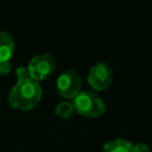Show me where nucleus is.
Returning <instances> with one entry per match:
<instances>
[{
	"mask_svg": "<svg viewBox=\"0 0 152 152\" xmlns=\"http://www.w3.org/2000/svg\"><path fill=\"white\" fill-rule=\"evenodd\" d=\"M17 82L8 94V103L18 110H30L34 108L42 100L43 90L39 82L28 75L27 68H18L15 70Z\"/></svg>",
	"mask_w": 152,
	"mask_h": 152,
	"instance_id": "1",
	"label": "nucleus"
},
{
	"mask_svg": "<svg viewBox=\"0 0 152 152\" xmlns=\"http://www.w3.org/2000/svg\"><path fill=\"white\" fill-rule=\"evenodd\" d=\"M72 104L75 110L83 116L97 118L102 115L106 110V104L103 100L93 91H80L74 99Z\"/></svg>",
	"mask_w": 152,
	"mask_h": 152,
	"instance_id": "2",
	"label": "nucleus"
},
{
	"mask_svg": "<svg viewBox=\"0 0 152 152\" xmlns=\"http://www.w3.org/2000/svg\"><path fill=\"white\" fill-rule=\"evenodd\" d=\"M59 95L64 99H74L81 89V77L72 70L62 72L56 82Z\"/></svg>",
	"mask_w": 152,
	"mask_h": 152,
	"instance_id": "5",
	"label": "nucleus"
},
{
	"mask_svg": "<svg viewBox=\"0 0 152 152\" xmlns=\"http://www.w3.org/2000/svg\"><path fill=\"white\" fill-rule=\"evenodd\" d=\"M11 69H12V64H11L10 61H7V62H1V63H0V74L6 75V74H8V72L11 71Z\"/></svg>",
	"mask_w": 152,
	"mask_h": 152,
	"instance_id": "10",
	"label": "nucleus"
},
{
	"mask_svg": "<svg viewBox=\"0 0 152 152\" xmlns=\"http://www.w3.org/2000/svg\"><path fill=\"white\" fill-rule=\"evenodd\" d=\"M75 108H74V104L69 101H62L59 102L56 108H55V113L58 118L61 119H68L71 116V114L74 113Z\"/></svg>",
	"mask_w": 152,
	"mask_h": 152,
	"instance_id": "8",
	"label": "nucleus"
},
{
	"mask_svg": "<svg viewBox=\"0 0 152 152\" xmlns=\"http://www.w3.org/2000/svg\"><path fill=\"white\" fill-rule=\"evenodd\" d=\"M132 152H150V147L144 142H137L132 145Z\"/></svg>",
	"mask_w": 152,
	"mask_h": 152,
	"instance_id": "9",
	"label": "nucleus"
},
{
	"mask_svg": "<svg viewBox=\"0 0 152 152\" xmlns=\"http://www.w3.org/2000/svg\"><path fill=\"white\" fill-rule=\"evenodd\" d=\"M112 80H113V70L104 62H99L94 64L89 70L88 83L93 89L97 91L107 89L110 86Z\"/></svg>",
	"mask_w": 152,
	"mask_h": 152,
	"instance_id": "4",
	"label": "nucleus"
},
{
	"mask_svg": "<svg viewBox=\"0 0 152 152\" xmlns=\"http://www.w3.org/2000/svg\"><path fill=\"white\" fill-rule=\"evenodd\" d=\"M55 69H56L55 58L48 53L33 57L27 66L28 75L38 82L48 78L55 71Z\"/></svg>",
	"mask_w": 152,
	"mask_h": 152,
	"instance_id": "3",
	"label": "nucleus"
},
{
	"mask_svg": "<svg viewBox=\"0 0 152 152\" xmlns=\"http://www.w3.org/2000/svg\"><path fill=\"white\" fill-rule=\"evenodd\" d=\"M14 52V40L8 32H0V63L11 61Z\"/></svg>",
	"mask_w": 152,
	"mask_h": 152,
	"instance_id": "6",
	"label": "nucleus"
},
{
	"mask_svg": "<svg viewBox=\"0 0 152 152\" xmlns=\"http://www.w3.org/2000/svg\"><path fill=\"white\" fill-rule=\"evenodd\" d=\"M132 142L125 139H114L106 142L101 152H132Z\"/></svg>",
	"mask_w": 152,
	"mask_h": 152,
	"instance_id": "7",
	"label": "nucleus"
}]
</instances>
